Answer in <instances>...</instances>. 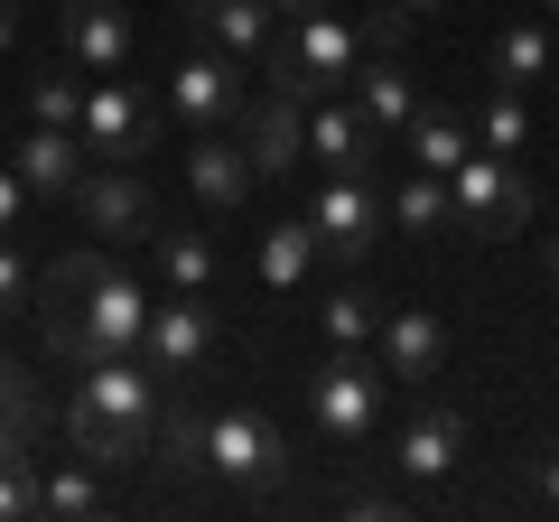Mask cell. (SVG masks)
I'll use <instances>...</instances> for the list:
<instances>
[{
  "instance_id": "cell-1",
  "label": "cell",
  "mask_w": 559,
  "mask_h": 522,
  "mask_svg": "<svg viewBox=\"0 0 559 522\" xmlns=\"http://www.w3.org/2000/svg\"><path fill=\"white\" fill-rule=\"evenodd\" d=\"M159 411H168V382L150 373V364L103 355V364H84V382H75V402L57 411V429H66L75 458L103 466V476H131V466L159 448Z\"/></svg>"
},
{
  "instance_id": "cell-35",
  "label": "cell",
  "mask_w": 559,
  "mask_h": 522,
  "mask_svg": "<svg viewBox=\"0 0 559 522\" xmlns=\"http://www.w3.org/2000/svg\"><path fill=\"white\" fill-rule=\"evenodd\" d=\"M532 495L559 503V448H532Z\"/></svg>"
},
{
  "instance_id": "cell-14",
  "label": "cell",
  "mask_w": 559,
  "mask_h": 522,
  "mask_svg": "<svg viewBox=\"0 0 559 522\" xmlns=\"http://www.w3.org/2000/svg\"><path fill=\"white\" fill-rule=\"evenodd\" d=\"M345 94H355V112L373 121V141H382V150H392L401 131H411V112H419V75L392 57V47H364V57H355V84H345Z\"/></svg>"
},
{
  "instance_id": "cell-6",
  "label": "cell",
  "mask_w": 559,
  "mask_h": 522,
  "mask_svg": "<svg viewBox=\"0 0 559 522\" xmlns=\"http://www.w3.org/2000/svg\"><path fill=\"white\" fill-rule=\"evenodd\" d=\"M159 112L168 103L150 94V84H121V75H94L84 84V121H75V141L84 159H112V168H140L150 150H159Z\"/></svg>"
},
{
  "instance_id": "cell-21",
  "label": "cell",
  "mask_w": 559,
  "mask_h": 522,
  "mask_svg": "<svg viewBox=\"0 0 559 522\" xmlns=\"http://www.w3.org/2000/svg\"><path fill=\"white\" fill-rule=\"evenodd\" d=\"M38 513H47V522H94V513H112V485H103V466H94V458L47 466V476H38Z\"/></svg>"
},
{
  "instance_id": "cell-16",
  "label": "cell",
  "mask_w": 559,
  "mask_h": 522,
  "mask_svg": "<svg viewBox=\"0 0 559 522\" xmlns=\"http://www.w3.org/2000/svg\"><path fill=\"white\" fill-rule=\"evenodd\" d=\"M66 66L75 75H121L131 66V10L121 0H66Z\"/></svg>"
},
{
  "instance_id": "cell-37",
  "label": "cell",
  "mask_w": 559,
  "mask_h": 522,
  "mask_svg": "<svg viewBox=\"0 0 559 522\" xmlns=\"http://www.w3.org/2000/svg\"><path fill=\"white\" fill-rule=\"evenodd\" d=\"M392 10H401V20H411V28H419V20H429V10H439V0H392Z\"/></svg>"
},
{
  "instance_id": "cell-30",
  "label": "cell",
  "mask_w": 559,
  "mask_h": 522,
  "mask_svg": "<svg viewBox=\"0 0 559 522\" xmlns=\"http://www.w3.org/2000/svg\"><path fill=\"white\" fill-rule=\"evenodd\" d=\"M28 513H38V458L0 448V522H28Z\"/></svg>"
},
{
  "instance_id": "cell-26",
  "label": "cell",
  "mask_w": 559,
  "mask_h": 522,
  "mask_svg": "<svg viewBox=\"0 0 559 522\" xmlns=\"http://www.w3.org/2000/svg\"><path fill=\"white\" fill-rule=\"evenodd\" d=\"M466 121H476V150H495V159H513V150L532 141V103H522V84H495Z\"/></svg>"
},
{
  "instance_id": "cell-39",
  "label": "cell",
  "mask_w": 559,
  "mask_h": 522,
  "mask_svg": "<svg viewBox=\"0 0 559 522\" xmlns=\"http://www.w3.org/2000/svg\"><path fill=\"white\" fill-rule=\"evenodd\" d=\"M540 10H559V0H540Z\"/></svg>"
},
{
  "instance_id": "cell-18",
  "label": "cell",
  "mask_w": 559,
  "mask_h": 522,
  "mask_svg": "<svg viewBox=\"0 0 559 522\" xmlns=\"http://www.w3.org/2000/svg\"><path fill=\"white\" fill-rule=\"evenodd\" d=\"M439 355H448V327L429 308H382V373H392V392H419L439 373Z\"/></svg>"
},
{
  "instance_id": "cell-17",
  "label": "cell",
  "mask_w": 559,
  "mask_h": 522,
  "mask_svg": "<svg viewBox=\"0 0 559 522\" xmlns=\"http://www.w3.org/2000/svg\"><path fill=\"white\" fill-rule=\"evenodd\" d=\"M457 448H466V411L429 402V411H411V420H401V439H392V466H401L411 485H439L448 466H457Z\"/></svg>"
},
{
  "instance_id": "cell-23",
  "label": "cell",
  "mask_w": 559,
  "mask_h": 522,
  "mask_svg": "<svg viewBox=\"0 0 559 522\" xmlns=\"http://www.w3.org/2000/svg\"><path fill=\"white\" fill-rule=\"evenodd\" d=\"M150 252H159V271H168V289H215V234L205 224H168L159 215V234H150Z\"/></svg>"
},
{
  "instance_id": "cell-11",
  "label": "cell",
  "mask_w": 559,
  "mask_h": 522,
  "mask_svg": "<svg viewBox=\"0 0 559 522\" xmlns=\"http://www.w3.org/2000/svg\"><path fill=\"white\" fill-rule=\"evenodd\" d=\"M178 28H187V47H224L234 66H271V47H280L271 0H178Z\"/></svg>"
},
{
  "instance_id": "cell-19",
  "label": "cell",
  "mask_w": 559,
  "mask_h": 522,
  "mask_svg": "<svg viewBox=\"0 0 559 522\" xmlns=\"http://www.w3.org/2000/svg\"><path fill=\"white\" fill-rule=\"evenodd\" d=\"M401 150H411V168H429V178H448V168L476 150V121H466V103H448V94H419V112H411V131H401Z\"/></svg>"
},
{
  "instance_id": "cell-32",
  "label": "cell",
  "mask_w": 559,
  "mask_h": 522,
  "mask_svg": "<svg viewBox=\"0 0 559 522\" xmlns=\"http://www.w3.org/2000/svg\"><path fill=\"white\" fill-rule=\"evenodd\" d=\"M28 299H38V271H28L20 234H0V318H28Z\"/></svg>"
},
{
  "instance_id": "cell-5",
  "label": "cell",
  "mask_w": 559,
  "mask_h": 522,
  "mask_svg": "<svg viewBox=\"0 0 559 522\" xmlns=\"http://www.w3.org/2000/svg\"><path fill=\"white\" fill-rule=\"evenodd\" d=\"M448 215H457V234L503 242V234H522V224L540 215V197H532V178H522L513 159H495V150H466V159L448 168Z\"/></svg>"
},
{
  "instance_id": "cell-20",
  "label": "cell",
  "mask_w": 559,
  "mask_h": 522,
  "mask_svg": "<svg viewBox=\"0 0 559 522\" xmlns=\"http://www.w3.org/2000/svg\"><path fill=\"white\" fill-rule=\"evenodd\" d=\"M10 168H20L28 197H75V178H84V141H75V131H47V121H28L20 150H10Z\"/></svg>"
},
{
  "instance_id": "cell-33",
  "label": "cell",
  "mask_w": 559,
  "mask_h": 522,
  "mask_svg": "<svg viewBox=\"0 0 559 522\" xmlns=\"http://www.w3.org/2000/svg\"><path fill=\"white\" fill-rule=\"evenodd\" d=\"M28 224V187H20V168L0 159V234H20Z\"/></svg>"
},
{
  "instance_id": "cell-27",
  "label": "cell",
  "mask_w": 559,
  "mask_h": 522,
  "mask_svg": "<svg viewBox=\"0 0 559 522\" xmlns=\"http://www.w3.org/2000/svg\"><path fill=\"white\" fill-rule=\"evenodd\" d=\"M318 318H326V345H373V336H382V299L355 281V271H345V281L326 289V308H318Z\"/></svg>"
},
{
  "instance_id": "cell-7",
  "label": "cell",
  "mask_w": 559,
  "mask_h": 522,
  "mask_svg": "<svg viewBox=\"0 0 559 522\" xmlns=\"http://www.w3.org/2000/svg\"><path fill=\"white\" fill-rule=\"evenodd\" d=\"M159 103L187 121V131H234L242 103H252V66H234L224 47H187V57L168 66Z\"/></svg>"
},
{
  "instance_id": "cell-34",
  "label": "cell",
  "mask_w": 559,
  "mask_h": 522,
  "mask_svg": "<svg viewBox=\"0 0 559 522\" xmlns=\"http://www.w3.org/2000/svg\"><path fill=\"white\" fill-rule=\"evenodd\" d=\"M345 513H355V522H392V495H382V485H355V495H345Z\"/></svg>"
},
{
  "instance_id": "cell-15",
  "label": "cell",
  "mask_w": 559,
  "mask_h": 522,
  "mask_svg": "<svg viewBox=\"0 0 559 522\" xmlns=\"http://www.w3.org/2000/svg\"><path fill=\"white\" fill-rule=\"evenodd\" d=\"M187 187H197L205 215H234V205L261 187V168H252V150H242V131H197V150H187Z\"/></svg>"
},
{
  "instance_id": "cell-28",
  "label": "cell",
  "mask_w": 559,
  "mask_h": 522,
  "mask_svg": "<svg viewBox=\"0 0 559 522\" xmlns=\"http://www.w3.org/2000/svg\"><path fill=\"white\" fill-rule=\"evenodd\" d=\"M150 458H159L168 476H205V411L168 402V411H159V448H150Z\"/></svg>"
},
{
  "instance_id": "cell-9",
  "label": "cell",
  "mask_w": 559,
  "mask_h": 522,
  "mask_svg": "<svg viewBox=\"0 0 559 522\" xmlns=\"http://www.w3.org/2000/svg\"><path fill=\"white\" fill-rule=\"evenodd\" d=\"M205 355H215V308H205V289H178L168 308H150V327H140V364H150L168 392L197 382Z\"/></svg>"
},
{
  "instance_id": "cell-22",
  "label": "cell",
  "mask_w": 559,
  "mask_h": 522,
  "mask_svg": "<svg viewBox=\"0 0 559 522\" xmlns=\"http://www.w3.org/2000/svg\"><path fill=\"white\" fill-rule=\"evenodd\" d=\"M540 75H559V38L540 20H503L495 28V84H522V94H532Z\"/></svg>"
},
{
  "instance_id": "cell-38",
  "label": "cell",
  "mask_w": 559,
  "mask_h": 522,
  "mask_svg": "<svg viewBox=\"0 0 559 522\" xmlns=\"http://www.w3.org/2000/svg\"><path fill=\"white\" fill-rule=\"evenodd\" d=\"M540 271H550V289H559V234H550V242H540Z\"/></svg>"
},
{
  "instance_id": "cell-10",
  "label": "cell",
  "mask_w": 559,
  "mask_h": 522,
  "mask_svg": "<svg viewBox=\"0 0 559 522\" xmlns=\"http://www.w3.org/2000/svg\"><path fill=\"white\" fill-rule=\"evenodd\" d=\"M308 224H318V252H336L345 271H364V252L392 234V205L373 197V178H326L318 205H308Z\"/></svg>"
},
{
  "instance_id": "cell-31",
  "label": "cell",
  "mask_w": 559,
  "mask_h": 522,
  "mask_svg": "<svg viewBox=\"0 0 559 522\" xmlns=\"http://www.w3.org/2000/svg\"><path fill=\"white\" fill-rule=\"evenodd\" d=\"M47 402H38V382H28V364L0 355V429H38Z\"/></svg>"
},
{
  "instance_id": "cell-2",
  "label": "cell",
  "mask_w": 559,
  "mask_h": 522,
  "mask_svg": "<svg viewBox=\"0 0 559 522\" xmlns=\"http://www.w3.org/2000/svg\"><path fill=\"white\" fill-rule=\"evenodd\" d=\"M308 420H318V439H336V448H364L382 429V411H392V373H382L364 345H336L326 364H308Z\"/></svg>"
},
{
  "instance_id": "cell-36",
  "label": "cell",
  "mask_w": 559,
  "mask_h": 522,
  "mask_svg": "<svg viewBox=\"0 0 559 522\" xmlns=\"http://www.w3.org/2000/svg\"><path fill=\"white\" fill-rule=\"evenodd\" d=\"M20 47V0H0V57Z\"/></svg>"
},
{
  "instance_id": "cell-25",
  "label": "cell",
  "mask_w": 559,
  "mask_h": 522,
  "mask_svg": "<svg viewBox=\"0 0 559 522\" xmlns=\"http://www.w3.org/2000/svg\"><path fill=\"white\" fill-rule=\"evenodd\" d=\"M252 271H261L271 289H299L308 271H318V224H271L261 252H252Z\"/></svg>"
},
{
  "instance_id": "cell-8",
  "label": "cell",
  "mask_w": 559,
  "mask_h": 522,
  "mask_svg": "<svg viewBox=\"0 0 559 522\" xmlns=\"http://www.w3.org/2000/svg\"><path fill=\"white\" fill-rule=\"evenodd\" d=\"M75 215H84V234H103V242H150V234H159V197H150V178H140V168H112V159H84Z\"/></svg>"
},
{
  "instance_id": "cell-4",
  "label": "cell",
  "mask_w": 559,
  "mask_h": 522,
  "mask_svg": "<svg viewBox=\"0 0 559 522\" xmlns=\"http://www.w3.org/2000/svg\"><path fill=\"white\" fill-rule=\"evenodd\" d=\"M205 476H224L234 495H280L289 485V439L271 429V411L252 402L205 411Z\"/></svg>"
},
{
  "instance_id": "cell-3",
  "label": "cell",
  "mask_w": 559,
  "mask_h": 522,
  "mask_svg": "<svg viewBox=\"0 0 559 522\" xmlns=\"http://www.w3.org/2000/svg\"><path fill=\"white\" fill-rule=\"evenodd\" d=\"M355 57H364V28L345 20V10H299V28H280L271 66L261 75L280 84V94H299V103H326L355 84Z\"/></svg>"
},
{
  "instance_id": "cell-12",
  "label": "cell",
  "mask_w": 559,
  "mask_h": 522,
  "mask_svg": "<svg viewBox=\"0 0 559 522\" xmlns=\"http://www.w3.org/2000/svg\"><path fill=\"white\" fill-rule=\"evenodd\" d=\"M234 131H242V150H252V168H261V178H289V168L308 159V103H299V94H280V84L242 103V121H234Z\"/></svg>"
},
{
  "instance_id": "cell-29",
  "label": "cell",
  "mask_w": 559,
  "mask_h": 522,
  "mask_svg": "<svg viewBox=\"0 0 559 522\" xmlns=\"http://www.w3.org/2000/svg\"><path fill=\"white\" fill-rule=\"evenodd\" d=\"M28 121H47V131H75V121H84V84L47 66V75L28 84Z\"/></svg>"
},
{
  "instance_id": "cell-24",
  "label": "cell",
  "mask_w": 559,
  "mask_h": 522,
  "mask_svg": "<svg viewBox=\"0 0 559 522\" xmlns=\"http://www.w3.org/2000/svg\"><path fill=\"white\" fill-rule=\"evenodd\" d=\"M382 205H392V234H457V215H448V178H429V168H411Z\"/></svg>"
},
{
  "instance_id": "cell-13",
  "label": "cell",
  "mask_w": 559,
  "mask_h": 522,
  "mask_svg": "<svg viewBox=\"0 0 559 522\" xmlns=\"http://www.w3.org/2000/svg\"><path fill=\"white\" fill-rule=\"evenodd\" d=\"M308 159H318L326 178H373L382 168V141H373V121L355 112V94L308 103Z\"/></svg>"
}]
</instances>
